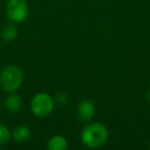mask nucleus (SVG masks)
<instances>
[{
	"label": "nucleus",
	"instance_id": "1",
	"mask_svg": "<svg viewBox=\"0 0 150 150\" xmlns=\"http://www.w3.org/2000/svg\"><path fill=\"white\" fill-rule=\"evenodd\" d=\"M108 138V129L101 122L86 125L81 133V141L88 148H99L104 145Z\"/></svg>",
	"mask_w": 150,
	"mask_h": 150
},
{
	"label": "nucleus",
	"instance_id": "2",
	"mask_svg": "<svg viewBox=\"0 0 150 150\" xmlns=\"http://www.w3.org/2000/svg\"><path fill=\"white\" fill-rule=\"evenodd\" d=\"M23 82V72L18 66L9 65L0 74V86L6 92H16Z\"/></svg>",
	"mask_w": 150,
	"mask_h": 150
},
{
	"label": "nucleus",
	"instance_id": "3",
	"mask_svg": "<svg viewBox=\"0 0 150 150\" xmlns=\"http://www.w3.org/2000/svg\"><path fill=\"white\" fill-rule=\"evenodd\" d=\"M54 101L46 93H38L32 98L31 110L37 117H46L52 112Z\"/></svg>",
	"mask_w": 150,
	"mask_h": 150
},
{
	"label": "nucleus",
	"instance_id": "4",
	"mask_svg": "<svg viewBox=\"0 0 150 150\" xmlns=\"http://www.w3.org/2000/svg\"><path fill=\"white\" fill-rule=\"evenodd\" d=\"M6 15L13 23H22L28 18L29 7L26 0H8L6 3Z\"/></svg>",
	"mask_w": 150,
	"mask_h": 150
},
{
	"label": "nucleus",
	"instance_id": "5",
	"mask_svg": "<svg viewBox=\"0 0 150 150\" xmlns=\"http://www.w3.org/2000/svg\"><path fill=\"white\" fill-rule=\"evenodd\" d=\"M96 112L95 104L91 100H82L77 106V118L82 122H88L93 118Z\"/></svg>",
	"mask_w": 150,
	"mask_h": 150
},
{
	"label": "nucleus",
	"instance_id": "6",
	"mask_svg": "<svg viewBox=\"0 0 150 150\" xmlns=\"http://www.w3.org/2000/svg\"><path fill=\"white\" fill-rule=\"evenodd\" d=\"M5 108L8 112L11 113H17L21 110L23 106V100L22 97L19 94L15 92H11V94L5 98Z\"/></svg>",
	"mask_w": 150,
	"mask_h": 150
},
{
	"label": "nucleus",
	"instance_id": "7",
	"mask_svg": "<svg viewBox=\"0 0 150 150\" xmlns=\"http://www.w3.org/2000/svg\"><path fill=\"white\" fill-rule=\"evenodd\" d=\"M30 137H31V129L26 125H18L11 133V138L19 143L27 142L30 139Z\"/></svg>",
	"mask_w": 150,
	"mask_h": 150
},
{
	"label": "nucleus",
	"instance_id": "8",
	"mask_svg": "<svg viewBox=\"0 0 150 150\" xmlns=\"http://www.w3.org/2000/svg\"><path fill=\"white\" fill-rule=\"evenodd\" d=\"M67 140L61 135L52 136L47 141V148L50 150H65L67 149Z\"/></svg>",
	"mask_w": 150,
	"mask_h": 150
},
{
	"label": "nucleus",
	"instance_id": "9",
	"mask_svg": "<svg viewBox=\"0 0 150 150\" xmlns=\"http://www.w3.org/2000/svg\"><path fill=\"white\" fill-rule=\"evenodd\" d=\"M18 37V29L15 24H8L3 27L1 31V38L5 42H11Z\"/></svg>",
	"mask_w": 150,
	"mask_h": 150
},
{
	"label": "nucleus",
	"instance_id": "10",
	"mask_svg": "<svg viewBox=\"0 0 150 150\" xmlns=\"http://www.w3.org/2000/svg\"><path fill=\"white\" fill-rule=\"evenodd\" d=\"M11 139V133L6 127L0 125V146H3L9 142Z\"/></svg>",
	"mask_w": 150,
	"mask_h": 150
},
{
	"label": "nucleus",
	"instance_id": "11",
	"mask_svg": "<svg viewBox=\"0 0 150 150\" xmlns=\"http://www.w3.org/2000/svg\"><path fill=\"white\" fill-rule=\"evenodd\" d=\"M56 101L58 104H66L67 101H68V96H67V94H65V93H59L58 95L56 96Z\"/></svg>",
	"mask_w": 150,
	"mask_h": 150
},
{
	"label": "nucleus",
	"instance_id": "12",
	"mask_svg": "<svg viewBox=\"0 0 150 150\" xmlns=\"http://www.w3.org/2000/svg\"><path fill=\"white\" fill-rule=\"evenodd\" d=\"M147 101H148V103L150 104V88L148 90V92H147Z\"/></svg>",
	"mask_w": 150,
	"mask_h": 150
},
{
	"label": "nucleus",
	"instance_id": "13",
	"mask_svg": "<svg viewBox=\"0 0 150 150\" xmlns=\"http://www.w3.org/2000/svg\"><path fill=\"white\" fill-rule=\"evenodd\" d=\"M0 113H1V107H0Z\"/></svg>",
	"mask_w": 150,
	"mask_h": 150
},
{
	"label": "nucleus",
	"instance_id": "14",
	"mask_svg": "<svg viewBox=\"0 0 150 150\" xmlns=\"http://www.w3.org/2000/svg\"><path fill=\"white\" fill-rule=\"evenodd\" d=\"M149 148H150V144H149Z\"/></svg>",
	"mask_w": 150,
	"mask_h": 150
},
{
	"label": "nucleus",
	"instance_id": "15",
	"mask_svg": "<svg viewBox=\"0 0 150 150\" xmlns=\"http://www.w3.org/2000/svg\"><path fill=\"white\" fill-rule=\"evenodd\" d=\"M0 46H1V44H0Z\"/></svg>",
	"mask_w": 150,
	"mask_h": 150
}]
</instances>
